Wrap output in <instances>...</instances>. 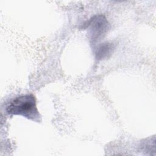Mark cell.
I'll list each match as a JSON object with an SVG mask.
<instances>
[{
    "label": "cell",
    "mask_w": 156,
    "mask_h": 156,
    "mask_svg": "<svg viewBox=\"0 0 156 156\" xmlns=\"http://www.w3.org/2000/svg\"><path fill=\"white\" fill-rule=\"evenodd\" d=\"M86 27H90V40L93 44L100 41L107 33L109 24L102 15L92 17L85 24Z\"/></svg>",
    "instance_id": "7a4b0ae2"
},
{
    "label": "cell",
    "mask_w": 156,
    "mask_h": 156,
    "mask_svg": "<svg viewBox=\"0 0 156 156\" xmlns=\"http://www.w3.org/2000/svg\"><path fill=\"white\" fill-rule=\"evenodd\" d=\"M6 111L9 114L22 115L33 120L38 116L35 98L31 94L22 95L13 99L7 106Z\"/></svg>",
    "instance_id": "6da1fadb"
},
{
    "label": "cell",
    "mask_w": 156,
    "mask_h": 156,
    "mask_svg": "<svg viewBox=\"0 0 156 156\" xmlns=\"http://www.w3.org/2000/svg\"><path fill=\"white\" fill-rule=\"evenodd\" d=\"M113 49L114 46L112 43L105 42L99 44L95 51L96 58L100 60L107 57L112 54Z\"/></svg>",
    "instance_id": "3957f363"
}]
</instances>
